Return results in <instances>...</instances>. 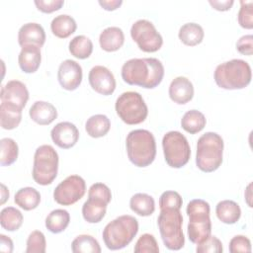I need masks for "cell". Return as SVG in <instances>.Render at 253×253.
Returning a JSON list of instances; mask_svg holds the SVG:
<instances>
[{"label":"cell","instance_id":"6da1fadb","mask_svg":"<svg viewBox=\"0 0 253 253\" xmlns=\"http://www.w3.org/2000/svg\"><path fill=\"white\" fill-rule=\"evenodd\" d=\"M121 73L123 80L128 85L153 89L164 77V66L155 57L131 58L124 63Z\"/></svg>","mask_w":253,"mask_h":253},{"label":"cell","instance_id":"7a4b0ae2","mask_svg":"<svg viewBox=\"0 0 253 253\" xmlns=\"http://www.w3.org/2000/svg\"><path fill=\"white\" fill-rule=\"evenodd\" d=\"M213 78L216 85L222 89L239 90L250 84L252 71L247 61L235 58L218 64Z\"/></svg>","mask_w":253,"mask_h":253},{"label":"cell","instance_id":"3957f363","mask_svg":"<svg viewBox=\"0 0 253 253\" xmlns=\"http://www.w3.org/2000/svg\"><path fill=\"white\" fill-rule=\"evenodd\" d=\"M126 146L127 157L134 166L146 167L155 159V138L147 129L139 128L129 131L126 135Z\"/></svg>","mask_w":253,"mask_h":253},{"label":"cell","instance_id":"277c9868","mask_svg":"<svg viewBox=\"0 0 253 253\" xmlns=\"http://www.w3.org/2000/svg\"><path fill=\"white\" fill-rule=\"evenodd\" d=\"M223 139L213 131L204 133L197 142L196 165L206 173H211L219 168L223 159Z\"/></svg>","mask_w":253,"mask_h":253},{"label":"cell","instance_id":"5b68a950","mask_svg":"<svg viewBox=\"0 0 253 253\" xmlns=\"http://www.w3.org/2000/svg\"><path fill=\"white\" fill-rule=\"evenodd\" d=\"M138 232L137 219L124 214L110 221L103 230V240L110 250H120L128 245Z\"/></svg>","mask_w":253,"mask_h":253},{"label":"cell","instance_id":"8992f818","mask_svg":"<svg viewBox=\"0 0 253 253\" xmlns=\"http://www.w3.org/2000/svg\"><path fill=\"white\" fill-rule=\"evenodd\" d=\"M186 212L189 216L187 230L190 241L195 244L204 242L211 233L210 204L202 199H194L187 205Z\"/></svg>","mask_w":253,"mask_h":253},{"label":"cell","instance_id":"52a82bcc","mask_svg":"<svg viewBox=\"0 0 253 253\" xmlns=\"http://www.w3.org/2000/svg\"><path fill=\"white\" fill-rule=\"evenodd\" d=\"M157 224L165 247L174 251L183 248L185 244V236L182 229L183 216L180 209H160Z\"/></svg>","mask_w":253,"mask_h":253},{"label":"cell","instance_id":"ba28073f","mask_svg":"<svg viewBox=\"0 0 253 253\" xmlns=\"http://www.w3.org/2000/svg\"><path fill=\"white\" fill-rule=\"evenodd\" d=\"M58 154L49 144L39 146L34 155L33 179L42 186L49 185L57 176L58 172Z\"/></svg>","mask_w":253,"mask_h":253},{"label":"cell","instance_id":"9c48e42d","mask_svg":"<svg viewBox=\"0 0 253 253\" xmlns=\"http://www.w3.org/2000/svg\"><path fill=\"white\" fill-rule=\"evenodd\" d=\"M115 110L120 119L126 125H138L145 121L148 108L138 92L122 93L116 100Z\"/></svg>","mask_w":253,"mask_h":253},{"label":"cell","instance_id":"30bf717a","mask_svg":"<svg viewBox=\"0 0 253 253\" xmlns=\"http://www.w3.org/2000/svg\"><path fill=\"white\" fill-rule=\"evenodd\" d=\"M162 147L166 163L172 168H181L185 166L191 156L190 144L180 131L171 130L164 134L162 138Z\"/></svg>","mask_w":253,"mask_h":253},{"label":"cell","instance_id":"8fae6325","mask_svg":"<svg viewBox=\"0 0 253 253\" xmlns=\"http://www.w3.org/2000/svg\"><path fill=\"white\" fill-rule=\"evenodd\" d=\"M130 36L137 43L139 49L144 52H155L163 44L162 36L158 33L155 26L145 19L137 20L132 24Z\"/></svg>","mask_w":253,"mask_h":253},{"label":"cell","instance_id":"7c38bea8","mask_svg":"<svg viewBox=\"0 0 253 253\" xmlns=\"http://www.w3.org/2000/svg\"><path fill=\"white\" fill-rule=\"evenodd\" d=\"M85 193V180L79 175H70L55 187L53 199L61 206H71L83 198Z\"/></svg>","mask_w":253,"mask_h":253},{"label":"cell","instance_id":"4fadbf2b","mask_svg":"<svg viewBox=\"0 0 253 253\" xmlns=\"http://www.w3.org/2000/svg\"><path fill=\"white\" fill-rule=\"evenodd\" d=\"M88 80L92 89L104 96L112 95L116 89L114 74L107 67L102 65H96L91 68Z\"/></svg>","mask_w":253,"mask_h":253},{"label":"cell","instance_id":"5bb4252c","mask_svg":"<svg viewBox=\"0 0 253 253\" xmlns=\"http://www.w3.org/2000/svg\"><path fill=\"white\" fill-rule=\"evenodd\" d=\"M82 67L75 60L65 59L60 63L57 70V79L63 89L67 91L77 89L82 82Z\"/></svg>","mask_w":253,"mask_h":253},{"label":"cell","instance_id":"9a60e30c","mask_svg":"<svg viewBox=\"0 0 253 253\" xmlns=\"http://www.w3.org/2000/svg\"><path fill=\"white\" fill-rule=\"evenodd\" d=\"M0 100L1 103L23 110L29 100V91L23 82L19 80H10L2 86Z\"/></svg>","mask_w":253,"mask_h":253},{"label":"cell","instance_id":"2e32d148","mask_svg":"<svg viewBox=\"0 0 253 253\" xmlns=\"http://www.w3.org/2000/svg\"><path fill=\"white\" fill-rule=\"evenodd\" d=\"M50 136L55 145L68 149L73 147L79 139V130L70 122H60L50 130Z\"/></svg>","mask_w":253,"mask_h":253},{"label":"cell","instance_id":"e0dca14e","mask_svg":"<svg viewBox=\"0 0 253 253\" xmlns=\"http://www.w3.org/2000/svg\"><path fill=\"white\" fill-rule=\"evenodd\" d=\"M168 93L170 99L174 103L178 105H184L193 99L194 86L188 78L184 76H178L171 81Z\"/></svg>","mask_w":253,"mask_h":253},{"label":"cell","instance_id":"ac0fdd59","mask_svg":"<svg viewBox=\"0 0 253 253\" xmlns=\"http://www.w3.org/2000/svg\"><path fill=\"white\" fill-rule=\"evenodd\" d=\"M44 42V30L38 23L24 24L18 32V42L21 47L24 45H36L42 47Z\"/></svg>","mask_w":253,"mask_h":253},{"label":"cell","instance_id":"d6986e66","mask_svg":"<svg viewBox=\"0 0 253 253\" xmlns=\"http://www.w3.org/2000/svg\"><path fill=\"white\" fill-rule=\"evenodd\" d=\"M42 61L41 47L36 45H24L18 56V63L21 70L25 73L36 72Z\"/></svg>","mask_w":253,"mask_h":253},{"label":"cell","instance_id":"ffe728a7","mask_svg":"<svg viewBox=\"0 0 253 253\" xmlns=\"http://www.w3.org/2000/svg\"><path fill=\"white\" fill-rule=\"evenodd\" d=\"M29 116L38 125H50L57 118V111L55 107L45 101L35 102L29 110Z\"/></svg>","mask_w":253,"mask_h":253},{"label":"cell","instance_id":"44dd1931","mask_svg":"<svg viewBox=\"0 0 253 253\" xmlns=\"http://www.w3.org/2000/svg\"><path fill=\"white\" fill-rule=\"evenodd\" d=\"M125 42V35L119 27H108L103 30L99 37V43L103 50L113 52L119 50Z\"/></svg>","mask_w":253,"mask_h":253},{"label":"cell","instance_id":"7402d4cb","mask_svg":"<svg viewBox=\"0 0 253 253\" xmlns=\"http://www.w3.org/2000/svg\"><path fill=\"white\" fill-rule=\"evenodd\" d=\"M108 204L100 199L90 198L82 206L83 218L89 223H98L106 215Z\"/></svg>","mask_w":253,"mask_h":253},{"label":"cell","instance_id":"603a6c76","mask_svg":"<svg viewBox=\"0 0 253 253\" xmlns=\"http://www.w3.org/2000/svg\"><path fill=\"white\" fill-rule=\"evenodd\" d=\"M215 213L221 222L225 224H234L241 216V209L234 201L223 200L217 203Z\"/></svg>","mask_w":253,"mask_h":253},{"label":"cell","instance_id":"cb8c5ba5","mask_svg":"<svg viewBox=\"0 0 253 253\" xmlns=\"http://www.w3.org/2000/svg\"><path fill=\"white\" fill-rule=\"evenodd\" d=\"M77 29L75 20L66 14H61L54 17L50 23V30L52 34L59 39H66L70 37Z\"/></svg>","mask_w":253,"mask_h":253},{"label":"cell","instance_id":"d4e9b609","mask_svg":"<svg viewBox=\"0 0 253 253\" xmlns=\"http://www.w3.org/2000/svg\"><path fill=\"white\" fill-rule=\"evenodd\" d=\"M14 202L24 211H32L40 205L41 194L33 187H24L16 192Z\"/></svg>","mask_w":253,"mask_h":253},{"label":"cell","instance_id":"484cf974","mask_svg":"<svg viewBox=\"0 0 253 253\" xmlns=\"http://www.w3.org/2000/svg\"><path fill=\"white\" fill-rule=\"evenodd\" d=\"M111 128L110 119L103 114L91 116L85 123V129L87 133L93 138L105 136Z\"/></svg>","mask_w":253,"mask_h":253},{"label":"cell","instance_id":"4316f807","mask_svg":"<svg viewBox=\"0 0 253 253\" xmlns=\"http://www.w3.org/2000/svg\"><path fill=\"white\" fill-rule=\"evenodd\" d=\"M129 207L134 213L140 216H149L155 211V202L148 194L136 193L130 198Z\"/></svg>","mask_w":253,"mask_h":253},{"label":"cell","instance_id":"83f0119b","mask_svg":"<svg viewBox=\"0 0 253 253\" xmlns=\"http://www.w3.org/2000/svg\"><path fill=\"white\" fill-rule=\"evenodd\" d=\"M204 30L201 25L197 23L184 24L178 33L179 40L186 45L195 46L201 43L204 40Z\"/></svg>","mask_w":253,"mask_h":253},{"label":"cell","instance_id":"f1b7e54d","mask_svg":"<svg viewBox=\"0 0 253 253\" xmlns=\"http://www.w3.org/2000/svg\"><path fill=\"white\" fill-rule=\"evenodd\" d=\"M70 222V214L66 210L56 209L45 217V227L52 233H60L66 229Z\"/></svg>","mask_w":253,"mask_h":253},{"label":"cell","instance_id":"f546056e","mask_svg":"<svg viewBox=\"0 0 253 253\" xmlns=\"http://www.w3.org/2000/svg\"><path fill=\"white\" fill-rule=\"evenodd\" d=\"M206 124L207 120L205 115L198 110H190L186 112L181 120L182 128L191 134H195L203 130Z\"/></svg>","mask_w":253,"mask_h":253},{"label":"cell","instance_id":"4dcf8cb0","mask_svg":"<svg viewBox=\"0 0 253 253\" xmlns=\"http://www.w3.org/2000/svg\"><path fill=\"white\" fill-rule=\"evenodd\" d=\"M22 121V109L1 103L0 105V123L4 129L16 128Z\"/></svg>","mask_w":253,"mask_h":253},{"label":"cell","instance_id":"1f68e13d","mask_svg":"<svg viewBox=\"0 0 253 253\" xmlns=\"http://www.w3.org/2000/svg\"><path fill=\"white\" fill-rule=\"evenodd\" d=\"M69 52L76 58L86 59L88 58L93 51L92 41L86 36L79 35L74 37L68 45Z\"/></svg>","mask_w":253,"mask_h":253},{"label":"cell","instance_id":"d6a6232c","mask_svg":"<svg viewBox=\"0 0 253 253\" xmlns=\"http://www.w3.org/2000/svg\"><path fill=\"white\" fill-rule=\"evenodd\" d=\"M22 212L14 207H6L0 212L1 226L7 231H16L23 224Z\"/></svg>","mask_w":253,"mask_h":253},{"label":"cell","instance_id":"836d02e7","mask_svg":"<svg viewBox=\"0 0 253 253\" xmlns=\"http://www.w3.org/2000/svg\"><path fill=\"white\" fill-rule=\"evenodd\" d=\"M71 250L73 253H100L101 247L93 236L81 234L72 241Z\"/></svg>","mask_w":253,"mask_h":253},{"label":"cell","instance_id":"e575fe53","mask_svg":"<svg viewBox=\"0 0 253 253\" xmlns=\"http://www.w3.org/2000/svg\"><path fill=\"white\" fill-rule=\"evenodd\" d=\"M0 149L1 166H9L17 160L19 154V147L14 139L10 137L2 138L0 140Z\"/></svg>","mask_w":253,"mask_h":253},{"label":"cell","instance_id":"d590c367","mask_svg":"<svg viewBox=\"0 0 253 253\" xmlns=\"http://www.w3.org/2000/svg\"><path fill=\"white\" fill-rule=\"evenodd\" d=\"M46 250V241L44 234L40 230L32 231L27 239V253H44Z\"/></svg>","mask_w":253,"mask_h":253},{"label":"cell","instance_id":"8d00e7d4","mask_svg":"<svg viewBox=\"0 0 253 253\" xmlns=\"http://www.w3.org/2000/svg\"><path fill=\"white\" fill-rule=\"evenodd\" d=\"M238 24L243 29L253 28V1H240V9L237 15Z\"/></svg>","mask_w":253,"mask_h":253},{"label":"cell","instance_id":"74e56055","mask_svg":"<svg viewBox=\"0 0 253 253\" xmlns=\"http://www.w3.org/2000/svg\"><path fill=\"white\" fill-rule=\"evenodd\" d=\"M133 250L135 253H157L159 252V247L155 237L152 234L144 233L137 239Z\"/></svg>","mask_w":253,"mask_h":253},{"label":"cell","instance_id":"f35d334b","mask_svg":"<svg viewBox=\"0 0 253 253\" xmlns=\"http://www.w3.org/2000/svg\"><path fill=\"white\" fill-rule=\"evenodd\" d=\"M183 205L182 197L178 192L175 191H165L159 198V208H176L181 209Z\"/></svg>","mask_w":253,"mask_h":253},{"label":"cell","instance_id":"ab89813d","mask_svg":"<svg viewBox=\"0 0 253 253\" xmlns=\"http://www.w3.org/2000/svg\"><path fill=\"white\" fill-rule=\"evenodd\" d=\"M196 251L198 253H221L223 247L221 241L216 236L211 235L204 242L197 244Z\"/></svg>","mask_w":253,"mask_h":253},{"label":"cell","instance_id":"60d3db41","mask_svg":"<svg viewBox=\"0 0 253 253\" xmlns=\"http://www.w3.org/2000/svg\"><path fill=\"white\" fill-rule=\"evenodd\" d=\"M88 197L100 199L107 204H109L112 200V193L110 188L104 183H95L92 184L88 190Z\"/></svg>","mask_w":253,"mask_h":253},{"label":"cell","instance_id":"b9f144b4","mask_svg":"<svg viewBox=\"0 0 253 253\" xmlns=\"http://www.w3.org/2000/svg\"><path fill=\"white\" fill-rule=\"evenodd\" d=\"M228 247L231 253H238V252L250 253L252 250L250 239L244 235L233 236L229 241Z\"/></svg>","mask_w":253,"mask_h":253},{"label":"cell","instance_id":"7bdbcfd3","mask_svg":"<svg viewBox=\"0 0 253 253\" xmlns=\"http://www.w3.org/2000/svg\"><path fill=\"white\" fill-rule=\"evenodd\" d=\"M34 3L39 11L49 14L59 10L63 6L64 1L63 0H36Z\"/></svg>","mask_w":253,"mask_h":253},{"label":"cell","instance_id":"ee69618b","mask_svg":"<svg viewBox=\"0 0 253 253\" xmlns=\"http://www.w3.org/2000/svg\"><path fill=\"white\" fill-rule=\"evenodd\" d=\"M236 49L243 55H252L253 53V37L252 35L242 36L236 42Z\"/></svg>","mask_w":253,"mask_h":253},{"label":"cell","instance_id":"f6af8a7d","mask_svg":"<svg viewBox=\"0 0 253 253\" xmlns=\"http://www.w3.org/2000/svg\"><path fill=\"white\" fill-rule=\"evenodd\" d=\"M210 5L214 9V10H217V11H228L232 5L234 4V1L233 0H210L209 1Z\"/></svg>","mask_w":253,"mask_h":253},{"label":"cell","instance_id":"bcb514c9","mask_svg":"<svg viewBox=\"0 0 253 253\" xmlns=\"http://www.w3.org/2000/svg\"><path fill=\"white\" fill-rule=\"evenodd\" d=\"M13 241L9 236H6L4 234H0V251L11 253L13 252Z\"/></svg>","mask_w":253,"mask_h":253},{"label":"cell","instance_id":"7dc6e473","mask_svg":"<svg viewBox=\"0 0 253 253\" xmlns=\"http://www.w3.org/2000/svg\"><path fill=\"white\" fill-rule=\"evenodd\" d=\"M99 5L106 11L117 10L123 4L122 0H100Z\"/></svg>","mask_w":253,"mask_h":253},{"label":"cell","instance_id":"c3c4849f","mask_svg":"<svg viewBox=\"0 0 253 253\" xmlns=\"http://www.w3.org/2000/svg\"><path fill=\"white\" fill-rule=\"evenodd\" d=\"M9 199V191L4 184H1V205L5 204V202Z\"/></svg>","mask_w":253,"mask_h":253},{"label":"cell","instance_id":"681fc988","mask_svg":"<svg viewBox=\"0 0 253 253\" xmlns=\"http://www.w3.org/2000/svg\"><path fill=\"white\" fill-rule=\"evenodd\" d=\"M251 186H252V184L250 183V184L247 186L246 191H245V198H246V202H247V204H248V206H249L250 208L252 207V204H251V201H250V199H251Z\"/></svg>","mask_w":253,"mask_h":253}]
</instances>
